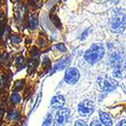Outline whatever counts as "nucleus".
Returning a JSON list of instances; mask_svg holds the SVG:
<instances>
[{
  "instance_id": "12",
  "label": "nucleus",
  "mask_w": 126,
  "mask_h": 126,
  "mask_svg": "<svg viewBox=\"0 0 126 126\" xmlns=\"http://www.w3.org/2000/svg\"><path fill=\"white\" fill-rule=\"evenodd\" d=\"M20 117H21V115H20V113L17 110H13L12 112H10L9 115H8V119L12 120V121H17V120L20 119Z\"/></svg>"
},
{
  "instance_id": "15",
  "label": "nucleus",
  "mask_w": 126,
  "mask_h": 126,
  "mask_svg": "<svg viewBox=\"0 0 126 126\" xmlns=\"http://www.w3.org/2000/svg\"><path fill=\"white\" fill-rule=\"evenodd\" d=\"M51 123H52V116H51V114H47L41 126H50Z\"/></svg>"
},
{
  "instance_id": "18",
  "label": "nucleus",
  "mask_w": 126,
  "mask_h": 126,
  "mask_svg": "<svg viewBox=\"0 0 126 126\" xmlns=\"http://www.w3.org/2000/svg\"><path fill=\"white\" fill-rule=\"evenodd\" d=\"M55 48L60 50V51H62V52H66L67 51V47H66V46L64 44H58V45H56Z\"/></svg>"
},
{
  "instance_id": "11",
  "label": "nucleus",
  "mask_w": 126,
  "mask_h": 126,
  "mask_svg": "<svg viewBox=\"0 0 126 126\" xmlns=\"http://www.w3.org/2000/svg\"><path fill=\"white\" fill-rule=\"evenodd\" d=\"M28 25L30 29H35L38 26V18L35 14H30L28 16Z\"/></svg>"
},
{
  "instance_id": "19",
  "label": "nucleus",
  "mask_w": 126,
  "mask_h": 126,
  "mask_svg": "<svg viewBox=\"0 0 126 126\" xmlns=\"http://www.w3.org/2000/svg\"><path fill=\"white\" fill-rule=\"evenodd\" d=\"M113 77L121 78L122 77V70L121 69H114L113 70Z\"/></svg>"
},
{
  "instance_id": "10",
  "label": "nucleus",
  "mask_w": 126,
  "mask_h": 126,
  "mask_svg": "<svg viewBox=\"0 0 126 126\" xmlns=\"http://www.w3.org/2000/svg\"><path fill=\"white\" fill-rule=\"evenodd\" d=\"M69 60L68 59H62V60H60V61H58L56 64H55V66H54V68L51 69V71H50V74L52 75V74H55V73L57 72V71H62V70H64L67 66H68V64H69Z\"/></svg>"
},
{
  "instance_id": "13",
  "label": "nucleus",
  "mask_w": 126,
  "mask_h": 126,
  "mask_svg": "<svg viewBox=\"0 0 126 126\" xmlns=\"http://www.w3.org/2000/svg\"><path fill=\"white\" fill-rule=\"evenodd\" d=\"M15 65H16V66H17L19 69L23 68V67L25 66L24 59H23L22 57H18V58H16V60H15Z\"/></svg>"
},
{
  "instance_id": "6",
  "label": "nucleus",
  "mask_w": 126,
  "mask_h": 126,
  "mask_svg": "<svg viewBox=\"0 0 126 126\" xmlns=\"http://www.w3.org/2000/svg\"><path fill=\"white\" fill-rule=\"evenodd\" d=\"M80 79V72L76 68H70L65 74V82L70 85H74Z\"/></svg>"
},
{
  "instance_id": "22",
  "label": "nucleus",
  "mask_w": 126,
  "mask_h": 126,
  "mask_svg": "<svg viewBox=\"0 0 126 126\" xmlns=\"http://www.w3.org/2000/svg\"><path fill=\"white\" fill-rule=\"evenodd\" d=\"M90 33V29H87V30H85V31H84V32H83V34L80 36V38H81V40H84V39H85L86 37H87V35Z\"/></svg>"
},
{
  "instance_id": "17",
  "label": "nucleus",
  "mask_w": 126,
  "mask_h": 126,
  "mask_svg": "<svg viewBox=\"0 0 126 126\" xmlns=\"http://www.w3.org/2000/svg\"><path fill=\"white\" fill-rule=\"evenodd\" d=\"M23 81L22 80H19V81H16V83H15V91H20V90H21L22 88H23Z\"/></svg>"
},
{
  "instance_id": "2",
  "label": "nucleus",
  "mask_w": 126,
  "mask_h": 126,
  "mask_svg": "<svg viewBox=\"0 0 126 126\" xmlns=\"http://www.w3.org/2000/svg\"><path fill=\"white\" fill-rule=\"evenodd\" d=\"M126 26V15L116 14L110 20V29L115 33H120Z\"/></svg>"
},
{
  "instance_id": "1",
  "label": "nucleus",
  "mask_w": 126,
  "mask_h": 126,
  "mask_svg": "<svg viewBox=\"0 0 126 126\" xmlns=\"http://www.w3.org/2000/svg\"><path fill=\"white\" fill-rule=\"evenodd\" d=\"M105 55V48L100 44H94L89 49H87L84 54V59L89 64H96L100 62Z\"/></svg>"
},
{
  "instance_id": "21",
  "label": "nucleus",
  "mask_w": 126,
  "mask_h": 126,
  "mask_svg": "<svg viewBox=\"0 0 126 126\" xmlns=\"http://www.w3.org/2000/svg\"><path fill=\"white\" fill-rule=\"evenodd\" d=\"M89 126H102V123L100 122V120H98L97 118H95V119H93L91 121V123H90Z\"/></svg>"
},
{
  "instance_id": "5",
  "label": "nucleus",
  "mask_w": 126,
  "mask_h": 126,
  "mask_svg": "<svg viewBox=\"0 0 126 126\" xmlns=\"http://www.w3.org/2000/svg\"><path fill=\"white\" fill-rule=\"evenodd\" d=\"M70 116V110L68 108H61L55 117L54 126H64Z\"/></svg>"
},
{
  "instance_id": "4",
  "label": "nucleus",
  "mask_w": 126,
  "mask_h": 126,
  "mask_svg": "<svg viewBox=\"0 0 126 126\" xmlns=\"http://www.w3.org/2000/svg\"><path fill=\"white\" fill-rule=\"evenodd\" d=\"M98 84H99L100 89L105 93L112 92L117 87V82H115L114 80L110 78H106V77H100L98 79Z\"/></svg>"
},
{
  "instance_id": "16",
  "label": "nucleus",
  "mask_w": 126,
  "mask_h": 126,
  "mask_svg": "<svg viewBox=\"0 0 126 126\" xmlns=\"http://www.w3.org/2000/svg\"><path fill=\"white\" fill-rule=\"evenodd\" d=\"M20 100H21V97H20V95H19L18 93L14 92L12 95H11V102H12L13 104H17V103H19Z\"/></svg>"
},
{
  "instance_id": "14",
  "label": "nucleus",
  "mask_w": 126,
  "mask_h": 126,
  "mask_svg": "<svg viewBox=\"0 0 126 126\" xmlns=\"http://www.w3.org/2000/svg\"><path fill=\"white\" fill-rule=\"evenodd\" d=\"M50 20L52 21V23H54L56 26H58L59 28L62 27V23H61L60 19H59V17H58L57 15H52V14H50Z\"/></svg>"
},
{
  "instance_id": "7",
  "label": "nucleus",
  "mask_w": 126,
  "mask_h": 126,
  "mask_svg": "<svg viewBox=\"0 0 126 126\" xmlns=\"http://www.w3.org/2000/svg\"><path fill=\"white\" fill-rule=\"evenodd\" d=\"M66 103V99L63 95H57L55 97H52L50 101V105L54 109H61Z\"/></svg>"
},
{
  "instance_id": "3",
  "label": "nucleus",
  "mask_w": 126,
  "mask_h": 126,
  "mask_svg": "<svg viewBox=\"0 0 126 126\" xmlns=\"http://www.w3.org/2000/svg\"><path fill=\"white\" fill-rule=\"evenodd\" d=\"M95 110V105L92 100L89 99H85L82 102L79 103L78 105V112L82 117H88L90 115H92V113Z\"/></svg>"
},
{
  "instance_id": "20",
  "label": "nucleus",
  "mask_w": 126,
  "mask_h": 126,
  "mask_svg": "<svg viewBox=\"0 0 126 126\" xmlns=\"http://www.w3.org/2000/svg\"><path fill=\"white\" fill-rule=\"evenodd\" d=\"M74 126H88V123L85 121V120H82V119H79L75 122Z\"/></svg>"
},
{
  "instance_id": "24",
  "label": "nucleus",
  "mask_w": 126,
  "mask_h": 126,
  "mask_svg": "<svg viewBox=\"0 0 126 126\" xmlns=\"http://www.w3.org/2000/svg\"><path fill=\"white\" fill-rule=\"evenodd\" d=\"M116 126H126V119H121L120 121H118Z\"/></svg>"
},
{
  "instance_id": "23",
  "label": "nucleus",
  "mask_w": 126,
  "mask_h": 126,
  "mask_svg": "<svg viewBox=\"0 0 126 126\" xmlns=\"http://www.w3.org/2000/svg\"><path fill=\"white\" fill-rule=\"evenodd\" d=\"M20 41H21V39H20L19 36H13L12 37V44L15 45V44H19Z\"/></svg>"
},
{
  "instance_id": "8",
  "label": "nucleus",
  "mask_w": 126,
  "mask_h": 126,
  "mask_svg": "<svg viewBox=\"0 0 126 126\" xmlns=\"http://www.w3.org/2000/svg\"><path fill=\"white\" fill-rule=\"evenodd\" d=\"M109 63L114 69H121L122 70V57H121V55L113 54L110 57Z\"/></svg>"
},
{
  "instance_id": "9",
  "label": "nucleus",
  "mask_w": 126,
  "mask_h": 126,
  "mask_svg": "<svg viewBox=\"0 0 126 126\" xmlns=\"http://www.w3.org/2000/svg\"><path fill=\"white\" fill-rule=\"evenodd\" d=\"M99 120L104 126H112L113 125V120L111 116L104 111H99Z\"/></svg>"
}]
</instances>
